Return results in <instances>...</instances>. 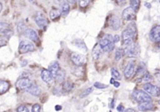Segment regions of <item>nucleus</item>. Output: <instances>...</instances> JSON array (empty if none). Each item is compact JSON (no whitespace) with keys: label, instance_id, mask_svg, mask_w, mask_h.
Returning <instances> with one entry per match:
<instances>
[{"label":"nucleus","instance_id":"1a4fd4ad","mask_svg":"<svg viewBox=\"0 0 160 112\" xmlns=\"http://www.w3.org/2000/svg\"><path fill=\"white\" fill-rule=\"evenodd\" d=\"M143 89L148 93L154 96H157L160 94L159 88L151 83H146L143 86Z\"/></svg>","mask_w":160,"mask_h":112},{"label":"nucleus","instance_id":"4c0bfd02","mask_svg":"<svg viewBox=\"0 0 160 112\" xmlns=\"http://www.w3.org/2000/svg\"><path fill=\"white\" fill-rule=\"evenodd\" d=\"M155 77L157 79V80H158L159 82H160V71L157 72L155 73Z\"/></svg>","mask_w":160,"mask_h":112},{"label":"nucleus","instance_id":"39448f33","mask_svg":"<svg viewBox=\"0 0 160 112\" xmlns=\"http://www.w3.org/2000/svg\"><path fill=\"white\" fill-rule=\"evenodd\" d=\"M71 60L76 66H82L86 62V57L82 54L77 52H72L71 54Z\"/></svg>","mask_w":160,"mask_h":112},{"label":"nucleus","instance_id":"0eeeda50","mask_svg":"<svg viewBox=\"0 0 160 112\" xmlns=\"http://www.w3.org/2000/svg\"><path fill=\"white\" fill-rule=\"evenodd\" d=\"M125 54L129 57H137L139 54V49L136 44H131L124 49Z\"/></svg>","mask_w":160,"mask_h":112},{"label":"nucleus","instance_id":"7ed1b4c3","mask_svg":"<svg viewBox=\"0 0 160 112\" xmlns=\"http://www.w3.org/2000/svg\"><path fill=\"white\" fill-rule=\"evenodd\" d=\"M132 96L135 101L140 103L151 100V96L147 93L141 90H134L132 93Z\"/></svg>","mask_w":160,"mask_h":112},{"label":"nucleus","instance_id":"09e8293b","mask_svg":"<svg viewBox=\"0 0 160 112\" xmlns=\"http://www.w3.org/2000/svg\"><path fill=\"white\" fill-rule=\"evenodd\" d=\"M29 2H34V1H36V0H28Z\"/></svg>","mask_w":160,"mask_h":112},{"label":"nucleus","instance_id":"de8ad7c7","mask_svg":"<svg viewBox=\"0 0 160 112\" xmlns=\"http://www.w3.org/2000/svg\"><path fill=\"white\" fill-rule=\"evenodd\" d=\"M114 82H115V81H114V78H111V81H110V83H111V84H113Z\"/></svg>","mask_w":160,"mask_h":112},{"label":"nucleus","instance_id":"f704fd0d","mask_svg":"<svg viewBox=\"0 0 160 112\" xmlns=\"http://www.w3.org/2000/svg\"><path fill=\"white\" fill-rule=\"evenodd\" d=\"M41 106L39 104H34L32 107V112H39Z\"/></svg>","mask_w":160,"mask_h":112},{"label":"nucleus","instance_id":"37998d69","mask_svg":"<svg viewBox=\"0 0 160 112\" xmlns=\"http://www.w3.org/2000/svg\"><path fill=\"white\" fill-rule=\"evenodd\" d=\"M113 85H114V86L115 87L118 88V87H119V85H120V83H119V82H116V81H115V82H114Z\"/></svg>","mask_w":160,"mask_h":112},{"label":"nucleus","instance_id":"9b49d317","mask_svg":"<svg viewBox=\"0 0 160 112\" xmlns=\"http://www.w3.org/2000/svg\"><path fill=\"white\" fill-rule=\"evenodd\" d=\"M35 22L38 27L42 29H45L48 26V21L41 13H38L36 16L35 17Z\"/></svg>","mask_w":160,"mask_h":112},{"label":"nucleus","instance_id":"bb28decb","mask_svg":"<svg viewBox=\"0 0 160 112\" xmlns=\"http://www.w3.org/2000/svg\"><path fill=\"white\" fill-rule=\"evenodd\" d=\"M78 67L74 71V75L76 77H82L83 75L84 70L82 69V66H77Z\"/></svg>","mask_w":160,"mask_h":112},{"label":"nucleus","instance_id":"c756f323","mask_svg":"<svg viewBox=\"0 0 160 112\" xmlns=\"http://www.w3.org/2000/svg\"><path fill=\"white\" fill-rule=\"evenodd\" d=\"M75 45L77 47H78V48H79V49H82V50H85V52H86V45H85V44L82 41V40H77V41H75Z\"/></svg>","mask_w":160,"mask_h":112},{"label":"nucleus","instance_id":"8fccbe9b","mask_svg":"<svg viewBox=\"0 0 160 112\" xmlns=\"http://www.w3.org/2000/svg\"><path fill=\"white\" fill-rule=\"evenodd\" d=\"M1 9H2V4L0 3V12H1Z\"/></svg>","mask_w":160,"mask_h":112},{"label":"nucleus","instance_id":"a19ab883","mask_svg":"<svg viewBox=\"0 0 160 112\" xmlns=\"http://www.w3.org/2000/svg\"><path fill=\"white\" fill-rule=\"evenodd\" d=\"M126 1L127 0H116V2L119 4H123L124 3H125L126 2Z\"/></svg>","mask_w":160,"mask_h":112},{"label":"nucleus","instance_id":"a211bd4d","mask_svg":"<svg viewBox=\"0 0 160 112\" xmlns=\"http://www.w3.org/2000/svg\"><path fill=\"white\" fill-rule=\"evenodd\" d=\"M30 94H31L33 96H38L41 94V89L35 83H32L29 88L27 90Z\"/></svg>","mask_w":160,"mask_h":112},{"label":"nucleus","instance_id":"58836bf2","mask_svg":"<svg viewBox=\"0 0 160 112\" xmlns=\"http://www.w3.org/2000/svg\"><path fill=\"white\" fill-rule=\"evenodd\" d=\"M117 110L119 111H122L124 110V106H122L121 105H119L117 107Z\"/></svg>","mask_w":160,"mask_h":112},{"label":"nucleus","instance_id":"79ce46f5","mask_svg":"<svg viewBox=\"0 0 160 112\" xmlns=\"http://www.w3.org/2000/svg\"><path fill=\"white\" fill-rule=\"evenodd\" d=\"M122 112H135V111H134V110H133V109L128 108V109H127V110H124V111H122Z\"/></svg>","mask_w":160,"mask_h":112},{"label":"nucleus","instance_id":"6ab92c4d","mask_svg":"<svg viewBox=\"0 0 160 112\" xmlns=\"http://www.w3.org/2000/svg\"><path fill=\"white\" fill-rule=\"evenodd\" d=\"M153 104L151 103L150 101H147V102H144L141 103L139 106L138 108L140 111H146L148 110H151L153 108Z\"/></svg>","mask_w":160,"mask_h":112},{"label":"nucleus","instance_id":"f8f14e48","mask_svg":"<svg viewBox=\"0 0 160 112\" xmlns=\"http://www.w3.org/2000/svg\"><path fill=\"white\" fill-rule=\"evenodd\" d=\"M0 32L8 37H10L13 34L10 29V26L6 22H0Z\"/></svg>","mask_w":160,"mask_h":112},{"label":"nucleus","instance_id":"c9c22d12","mask_svg":"<svg viewBox=\"0 0 160 112\" xmlns=\"http://www.w3.org/2000/svg\"><path fill=\"white\" fill-rule=\"evenodd\" d=\"M152 79V77H151V75L149 73H146L144 75V77H143V80H144V81H146V82H148V81H149V80H151Z\"/></svg>","mask_w":160,"mask_h":112},{"label":"nucleus","instance_id":"c85d7f7f","mask_svg":"<svg viewBox=\"0 0 160 112\" xmlns=\"http://www.w3.org/2000/svg\"><path fill=\"white\" fill-rule=\"evenodd\" d=\"M122 52H123V50L121 48H118L116 49V54H115V59L116 61H119L121 58L122 56Z\"/></svg>","mask_w":160,"mask_h":112},{"label":"nucleus","instance_id":"dca6fc26","mask_svg":"<svg viewBox=\"0 0 160 112\" xmlns=\"http://www.w3.org/2000/svg\"><path fill=\"white\" fill-rule=\"evenodd\" d=\"M41 76L42 80L47 83H51L54 78L52 75L51 74V73L49 72V70H43L41 72Z\"/></svg>","mask_w":160,"mask_h":112},{"label":"nucleus","instance_id":"c03bdc74","mask_svg":"<svg viewBox=\"0 0 160 112\" xmlns=\"http://www.w3.org/2000/svg\"><path fill=\"white\" fill-rule=\"evenodd\" d=\"M144 6H145L147 8H151V4H150L149 2H146L144 3Z\"/></svg>","mask_w":160,"mask_h":112},{"label":"nucleus","instance_id":"a878e982","mask_svg":"<svg viewBox=\"0 0 160 112\" xmlns=\"http://www.w3.org/2000/svg\"><path fill=\"white\" fill-rule=\"evenodd\" d=\"M140 0H130V7L134 11H137L139 7Z\"/></svg>","mask_w":160,"mask_h":112},{"label":"nucleus","instance_id":"9d476101","mask_svg":"<svg viewBox=\"0 0 160 112\" xmlns=\"http://www.w3.org/2000/svg\"><path fill=\"white\" fill-rule=\"evenodd\" d=\"M150 39L154 42H160V25H158L152 28L149 34Z\"/></svg>","mask_w":160,"mask_h":112},{"label":"nucleus","instance_id":"ea45409f","mask_svg":"<svg viewBox=\"0 0 160 112\" xmlns=\"http://www.w3.org/2000/svg\"><path fill=\"white\" fill-rule=\"evenodd\" d=\"M54 3L57 4H61L62 2H64V0H53Z\"/></svg>","mask_w":160,"mask_h":112},{"label":"nucleus","instance_id":"b1692460","mask_svg":"<svg viewBox=\"0 0 160 112\" xmlns=\"http://www.w3.org/2000/svg\"><path fill=\"white\" fill-rule=\"evenodd\" d=\"M64 77H65V73L63 70H61L59 69V70L58 71L56 76V80L59 82H62L64 80Z\"/></svg>","mask_w":160,"mask_h":112},{"label":"nucleus","instance_id":"20e7f679","mask_svg":"<svg viewBox=\"0 0 160 112\" xmlns=\"http://www.w3.org/2000/svg\"><path fill=\"white\" fill-rule=\"evenodd\" d=\"M34 49V45L29 41L22 40L19 45V52L20 54H25L32 52Z\"/></svg>","mask_w":160,"mask_h":112},{"label":"nucleus","instance_id":"aec40b11","mask_svg":"<svg viewBox=\"0 0 160 112\" xmlns=\"http://www.w3.org/2000/svg\"><path fill=\"white\" fill-rule=\"evenodd\" d=\"M102 51L103 50L99 45H96L92 50V57L94 58V59L96 60L99 58L102 54Z\"/></svg>","mask_w":160,"mask_h":112},{"label":"nucleus","instance_id":"4468645a","mask_svg":"<svg viewBox=\"0 0 160 112\" xmlns=\"http://www.w3.org/2000/svg\"><path fill=\"white\" fill-rule=\"evenodd\" d=\"M109 26L113 30H118L121 26L120 19L116 16H112L109 19Z\"/></svg>","mask_w":160,"mask_h":112},{"label":"nucleus","instance_id":"473e14b6","mask_svg":"<svg viewBox=\"0 0 160 112\" xmlns=\"http://www.w3.org/2000/svg\"><path fill=\"white\" fill-rule=\"evenodd\" d=\"M94 86L97 88H99V89H104V88H106L108 87V85H105V84H103V83H101L100 82H95L94 84Z\"/></svg>","mask_w":160,"mask_h":112},{"label":"nucleus","instance_id":"cd10ccee","mask_svg":"<svg viewBox=\"0 0 160 112\" xmlns=\"http://www.w3.org/2000/svg\"><path fill=\"white\" fill-rule=\"evenodd\" d=\"M73 87H74L73 84L70 82H64L62 85L63 89L67 91L71 90L73 88Z\"/></svg>","mask_w":160,"mask_h":112},{"label":"nucleus","instance_id":"393cba45","mask_svg":"<svg viewBox=\"0 0 160 112\" xmlns=\"http://www.w3.org/2000/svg\"><path fill=\"white\" fill-rule=\"evenodd\" d=\"M111 75L113 77V78H115V79H117V80H121V74L119 73V72H118V70L113 67L111 68Z\"/></svg>","mask_w":160,"mask_h":112},{"label":"nucleus","instance_id":"f3484780","mask_svg":"<svg viewBox=\"0 0 160 112\" xmlns=\"http://www.w3.org/2000/svg\"><path fill=\"white\" fill-rule=\"evenodd\" d=\"M49 70L52 75L53 77L55 78L58 71L59 70V65L58 62L56 61L52 62L49 65Z\"/></svg>","mask_w":160,"mask_h":112},{"label":"nucleus","instance_id":"5701e85b","mask_svg":"<svg viewBox=\"0 0 160 112\" xmlns=\"http://www.w3.org/2000/svg\"><path fill=\"white\" fill-rule=\"evenodd\" d=\"M69 11V5L67 2H64L61 4V12L62 15H66Z\"/></svg>","mask_w":160,"mask_h":112},{"label":"nucleus","instance_id":"2eb2a0df","mask_svg":"<svg viewBox=\"0 0 160 112\" xmlns=\"http://www.w3.org/2000/svg\"><path fill=\"white\" fill-rule=\"evenodd\" d=\"M24 35L27 38H28L32 41L36 42L39 40V38L37 33L32 29H27L24 31Z\"/></svg>","mask_w":160,"mask_h":112},{"label":"nucleus","instance_id":"49530a36","mask_svg":"<svg viewBox=\"0 0 160 112\" xmlns=\"http://www.w3.org/2000/svg\"><path fill=\"white\" fill-rule=\"evenodd\" d=\"M61 108H62V107L60 105H56L55 106V110L56 111H59V110H61Z\"/></svg>","mask_w":160,"mask_h":112},{"label":"nucleus","instance_id":"7c9ffc66","mask_svg":"<svg viewBox=\"0 0 160 112\" xmlns=\"http://www.w3.org/2000/svg\"><path fill=\"white\" fill-rule=\"evenodd\" d=\"M92 91V88L91 87L86 89V90L80 95V98H82L86 97V96H87L88 95H89Z\"/></svg>","mask_w":160,"mask_h":112},{"label":"nucleus","instance_id":"a18cd8bd","mask_svg":"<svg viewBox=\"0 0 160 112\" xmlns=\"http://www.w3.org/2000/svg\"><path fill=\"white\" fill-rule=\"evenodd\" d=\"M67 1H68V2H69L70 4H75L77 0H67Z\"/></svg>","mask_w":160,"mask_h":112},{"label":"nucleus","instance_id":"e433bc0d","mask_svg":"<svg viewBox=\"0 0 160 112\" xmlns=\"http://www.w3.org/2000/svg\"><path fill=\"white\" fill-rule=\"evenodd\" d=\"M113 39H114V43H116V42H118L119 41L120 37H119V36L118 35H116L113 37Z\"/></svg>","mask_w":160,"mask_h":112},{"label":"nucleus","instance_id":"6e6552de","mask_svg":"<svg viewBox=\"0 0 160 112\" xmlns=\"http://www.w3.org/2000/svg\"><path fill=\"white\" fill-rule=\"evenodd\" d=\"M122 16L126 21H132L136 17V11H134L131 7H126L123 10L122 12Z\"/></svg>","mask_w":160,"mask_h":112},{"label":"nucleus","instance_id":"ddd939ff","mask_svg":"<svg viewBox=\"0 0 160 112\" xmlns=\"http://www.w3.org/2000/svg\"><path fill=\"white\" fill-rule=\"evenodd\" d=\"M134 71V64L132 61H130L127 64L124 71V74L125 77L126 78H131L133 75Z\"/></svg>","mask_w":160,"mask_h":112},{"label":"nucleus","instance_id":"72a5a7b5","mask_svg":"<svg viewBox=\"0 0 160 112\" xmlns=\"http://www.w3.org/2000/svg\"><path fill=\"white\" fill-rule=\"evenodd\" d=\"M17 112H29V111L26 106L21 105L17 108Z\"/></svg>","mask_w":160,"mask_h":112},{"label":"nucleus","instance_id":"423d86ee","mask_svg":"<svg viewBox=\"0 0 160 112\" xmlns=\"http://www.w3.org/2000/svg\"><path fill=\"white\" fill-rule=\"evenodd\" d=\"M32 82L29 78L22 77L17 80L16 86L19 90H28Z\"/></svg>","mask_w":160,"mask_h":112},{"label":"nucleus","instance_id":"2f4dec72","mask_svg":"<svg viewBox=\"0 0 160 112\" xmlns=\"http://www.w3.org/2000/svg\"><path fill=\"white\" fill-rule=\"evenodd\" d=\"M91 0H79V5L81 7H86L90 2Z\"/></svg>","mask_w":160,"mask_h":112},{"label":"nucleus","instance_id":"412c9836","mask_svg":"<svg viewBox=\"0 0 160 112\" xmlns=\"http://www.w3.org/2000/svg\"><path fill=\"white\" fill-rule=\"evenodd\" d=\"M61 14V10L58 9H52L50 12H49V16L51 19V20L54 21L56 19H58Z\"/></svg>","mask_w":160,"mask_h":112},{"label":"nucleus","instance_id":"4be33fe9","mask_svg":"<svg viewBox=\"0 0 160 112\" xmlns=\"http://www.w3.org/2000/svg\"><path fill=\"white\" fill-rule=\"evenodd\" d=\"M9 87V84L8 82L3 80L0 81V95L4 93Z\"/></svg>","mask_w":160,"mask_h":112},{"label":"nucleus","instance_id":"f257e3e1","mask_svg":"<svg viewBox=\"0 0 160 112\" xmlns=\"http://www.w3.org/2000/svg\"><path fill=\"white\" fill-rule=\"evenodd\" d=\"M136 32V27L134 22H131L122 32V39L124 45H129L132 44L133 37Z\"/></svg>","mask_w":160,"mask_h":112},{"label":"nucleus","instance_id":"f03ea898","mask_svg":"<svg viewBox=\"0 0 160 112\" xmlns=\"http://www.w3.org/2000/svg\"><path fill=\"white\" fill-rule=\"evenodd\" d=\"M99 45L104 52H109L114 48L113 37L111 34H106L99 41Z\"/></svg>","mask_w":160,"mask_h":112}]
</instances>
